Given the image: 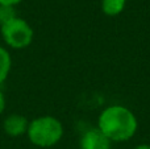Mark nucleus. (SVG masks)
Wrapping results in <instances>:
<instances>
[{
	"label": "nucleus",
	"mask_w": 150,
	"mask_h": 149,
	"mask_svg": "<svg viewBox=\"0 0 150 149\" xmlns=\"http://www.w3.org/2000/svg\"><path fill=\"white\" fill-rule=\"evenodd\" d=\"M23 0H0V5H11V7H15V5L20 4Z\"/></svg>",
	"instance_id": "1a4fd4ad"
},
{
	"label": "nucleus",
	"mask_w": 150,
	"mask_h": 149,
	"mask_svg": "<svg viewBox=\"0 0 150 149\" xmlns=\"http://www.w3.org/2000/svg\"><path fill=\"white\" fill-rule=\"evenodd\" d=\"M16 9L11 5H0V26L16 18Z\"/></svg>",
	"instance_id": "6e6552de"
},
{
	"label": "nucleus",
	"mask_w": 150,
	"mask_h": 149,
	"mask_svg": "<svg viewBox=\"0 0 150 149\" xmlns=\"http://www.w3.org/2000/svg\"><path fill=\"white\" fill-rule=\"evenodd\" d=\"M12 67V58L5 48L0 46V84L5 82Z\"/></svg>",
	"instance_id": "423d86ee"
},
{
	"label": "nucleus",
	"mask_w": 150,
	"mask_h": 149,
	"mask_svg": "<svg viewBox=\"0 0 150 149\" xmlns=\"http://www.w3.org/2000/svg\"><path fill=\"white\" fill-rule=\"evenodd\" d=\"M111 140L100 131V129H91L83 135L80 140V149H109Z\"/></svg>",
	"instance_id": "20e7f679"
},
{
	"label": "nucleus",
	"mask_w": 150,
	"mask_h": 149,
	"mask_svg": "<svg viewBox=\"0 0 150 149\" xmlns=\"http://www.w3.org/2000/svg\"><path fill=\"white\" fill-rule=\"evenodd\" d=\"M29 121L25 116L20 115V114H12V115L7 116L3 123V129L8 136L17 137L28 132Z\"/></svg>",
	"instance_id": "39448f33"
},
{
	"label": "nucleus",
	"mask_w": 150,
	"mask_h": 149,
	"mask_svg": "<svg viewBox=\"0 0 150 149\" xmlns=\"http://www.w3.org/2000/svg\"><path fill=\"white\" fill-rule=\"evenodd\" d=\"M134 149H150V145L148 144H142V145H138L137 148H134Z\"/></svg>",
	"instance_id": "9b49d317"
},
{
	"label": "nucleus",
	"mask_w": 150,
	"mask_h": 149,
	"mask_svg": "<svg viewBox=\"0 0 150 149\" xmlns=\"http://www.w3.org/2000/svg\"><path fill=\"white\" fill-rule=\"evenodd\" d=\"M4 110H5V96L3 94V91L0 90V115L3 114Z\"/></svg>",
	"instance_id": "9d476101"
},
{
	"label": "nucleus",
	"mask_w": 150,
	"mask_h": 149,
	"mask_svg": "<svg viewBox=\"0 0 150 149\" xmlns=\"http://www.w3.org/2000/svg\"><path fill=\"white\" fill-rule=\"evenodd\" d=\"M1 37L8 46L24 49L33 41V29L24 18L16 17L1 25Z\"/></svg>",
	"instance_id": "7ed1b4c3"
},
{
	"label": "nucleus",
	"mask_w": 150,
	"mask_h": 149,
	"mask_svg": "<svg viewBox=\"0 0 150 149\" xmlns=\"http://www.w3.org/2000/svg\"><path fill=\"white\" fill-rule=\"evenodd\" d=\"M99 129L113 141H127L137 129V120L130 110L122 106H112L101 112Z\"/></svg>",
	"instance_id": "f257e3e1"
},
{
	"label": "nucleus",
	"mask_w": 150,
	"mask_h": 149,
	"mask_svg": "<svg viewBox=\"0 0 150 149\" xmlns=\"http://www.w3.org/2000/svg\"><path fill=\"white\" fill-rule=\"evenodd\" d=\"M28 137L32 144L40 148L55 145L63 135V127L58 119L53 116H41L29 123Z\"/></svg>",
	"instance_id": "f03ea898"
},
{
	"label": "nucleus",
	"mask_w": 150,
	"mask_h": 149,
	"mask_svg": "<svg viewBox=\"0 0 150 149\" xmlns=\"http://www.w3.org/2000/svg\"><path fill=\"white\" fill-rule=\"evenodd\" d=\"M127 0H103L101 9L107 16H117L124 11Z\"/></svg>",
	"instance_id": "0eeeda50"
}]
</instances>
